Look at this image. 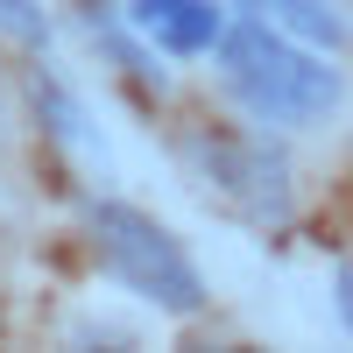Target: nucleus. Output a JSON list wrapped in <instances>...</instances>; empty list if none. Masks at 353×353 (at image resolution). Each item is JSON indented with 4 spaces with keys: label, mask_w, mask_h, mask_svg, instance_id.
<instances>
[{
    "label": "nucleus",
    "mask_w": 353,
    "mask_h": 353,
    "mask_svg": "<svg viewBox=\"0 0 353 353\" xmlns=\"http://www.w3.org/2000/svg\"><path fill=\"white\" fill-rule=\"evenodd\" d=\"M226 78L261 121H283V128H311L339 106V71L304 43H290V28L276 21L226 28Z\"/></svg>",
    "instance_id": "obj_1"
},
{
    "label": "nucleus",
    "mask_w": 353,
    "mask_h": 353,
    "mask_svg": "<svg viewBox=\"0 0 353 353\" xmlns=\"http://www.w3.org/2000/svg\"><path fill=\"white\" fill-rule=\"evenodd\" d=\"M92 248H99V261L113 269V283L134 290V297H149L156 311L191 318L205 304L198 261L176 248V233L163 219L134 212V205H92Z\"/></svg>",
    "instance_id": "obj_2"
},
{
    "label": "nucleus",
    "mask_w": 353,
    "mask_h": 353,
    "mask_svg": "<svg viewBox=\"0 0 353 353\" xmlns=\"http://www.w3.org/2000/svg\"><path fill=\"white\" fill-rule=\"evenodd\" d=\"M184 156L198 170V184L226 198L233 212H248L261 226H283L290 219V163L269 149V141H248V134H191Z\"/></svg>",
    "instance_id": "obj_3"
},
{
    "label": "nucleus",
    "mask_w": 353,
    "mask_h": 353,
    "mask_svg": "<svg viewBox=\"0 0 353 353\" xmlns=\"http://www.w3.org/2000/svg\"><path fill=\"white\" fill-rule=\"evenodd\" d=\"M128 21H134V36H149L170 57H198L226 43V21L212 0H128Z\"/></svg>",
    "instance_id": "obj_4"
},
{
    "label": "nucleus",
    "mask_w": 353,
    "mask_h": 353,
    "mask_svg": "<svg viewBox=\"0 0 353 353\" xmlns=\"http://www.w3.org/2000/svg\"><path fill=\"white\" fill-rule=\"evenodd\" d=\"M254 14L290 28V36L311 43V50H346L353 43V21L339 14V0H254Z\"/></svg>",
    "instance_id": "obj_5"
},
{
    "label": "nucleus",
    "mask_w": 353,
    "mask_h": 353,
    "mask_svg": "<svg viewBox=\"0 0 353 353\" xmlns=\"http://www.w3.org/2000/svg\"><path fill=\"white\" fill-rule=\"evenodd\" d=\"M36 113H43V128L64 141L71 156H85V163H99V170H106V141L85 128V106H78V99H71L57 78H36Z\"/></svg>",
    "instance_id": "obj_6"
},
{
    "label": "nucleus",
    "mask_w": 353,
    "mask_h": 353,
    "mask_svg": "<svg viewBox=\"0 0 353 353\" xmlns=\"http://www.w3.org/2000/svg\"><path fill=\"white\" fill-rule=\"evenodd\" d=\"M0 43H21V50L50 43V21H43L36 0H0Z\"/></svg>",
    "instance_id": "obj_7"
},
{
    "label": "nucleus",
    "mask_w": 353,
    "mask_h": 353,
    "mask_svg": "<svg viewBox=\"0 0 353 353\" xmlns=\"http://www.w3.org/2000/svg\"><path fill=\"white\" fill-rule=\"evenodd\" d=\"M339 318H346V332H353V261H339Z\"/></svg>",
    "instance_id": "obj_8"
},
{
    "label": "nucleus",
    "mask_w": 353,
    "mask_h": 353,
    "mask_svg": "<svg viewBox=\"0 0 353 353\" xmlns=\"http://www.w3.org/2000/svg\"><path fill=\"white\" fill-rule=\"evenodd\" d=\"M0 134H8V113H0Z\"/></svg>",
    "instance_id": "obj_9"
},
{
    "label": "nucleus",
    "mask_w": 353,
    "mask_h": 353,
    "mask_svg": "<svg viewBox=\"0 0 353 353\" xmlns=\"http://www.w3.org/2000/svg\"><path fill=\"white\" fill-rule=\"evenodd\" d=\"M241 8H254V0H241Z\"/></svg>",
    "instance_id": "obj_10"
}]
</instances>
